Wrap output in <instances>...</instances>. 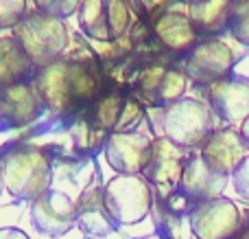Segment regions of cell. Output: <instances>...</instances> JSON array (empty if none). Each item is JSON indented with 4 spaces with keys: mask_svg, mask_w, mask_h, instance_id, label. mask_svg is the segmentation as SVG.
Listing matches in <instances>:
<instances>
[{
    "mask_svg": "<svg viewBox=\"0 0 249 239\" xmlns=\"http://www.w3.org/2000/svg\"><path fill=\"white\" fill-rule=\"evenodd\" d=\"M26 16V0H0V29H16Z\"/></svg>",
    "mask_w": 249,
    "mask_h": 239,
    "instance_id": "16",
    "label": "cell"
},
{
    "mask_svg": "<svg viewBox=\"0 0 249 239\" xmlns=\"http://www.w3.org/2000/svg\"><path fill=\"white\" fill-rule=\"evenodd\" d=\"M0 239H29V235L20 228H0Z\"/></svg>",
    "mask_w": 249,
    "mask_h": 239,
    "instance_id": "19",
    "label": "cell"
},
{
    "mask_svg": "<svg viewBox=\"0 0 249 239\" xmlns=\"http://www.w3.org/2000/svg\"><path fill=\"white\" fill-rule=\"evenodd\" d=\"M105 206L116 224H138L151 209V189L140 176L112 178L103 189Z\"/></svg>",
    "mask_w": 249,
    "mask_h": 239,
    "instance_id": "4",
    "label": "cell"
},
{
    "mask_svg": "<svg viewBox=\"0 0 249 239\" xmlns=\"http://www.w3.org/2000/svg\"><path fill=\"white\" fill-rule=\"evenodd\" d=\"M44 101L35 83H18L0 90V130H18L37 121Z\"/></svg>",
    "mask_w": 249,
    "mask_h": 239,
    "instance_id": "8",
    "label": "cell"
},
{
    "mask_svg": "<svg viewBox=\"0 0 249 239\" xmlns=\"http://www.w3.org/2000/svg\"><path fill=\"white\" fill-rule=\"evenodd\" d=\"M77 224L86 235L92 237H103L116 231L118 224L112 219L107 206H105L103 189L99 184L88 187L77 200Z\"/></svg>",
    "mask_w": 249,
    "mask_h": 239,
    "instance_id": "11",
    "label": "cell"
},
{
    "mask_svg": "<svg viewBox=\"0 0 249 239\" xmlns=\"http://www.w3.org/2000/svg\"><path fill=\"white\" fill-rule=\"evenodd\" d=\"M241 239H249V231H247V233H245V235H243Z\"/></svg>",
    "mask_w": 249,
    "mask_h": 239,
    "instance_id": "21",
    "label": "cell"
},
{
    "mask_svg": "<svg viewBox=\"0 0 249 239\" xmlns=\"http://www.w3.org/2000/svg\"><path fill=\"white\" fill-rule=\"evenodd\" d=\"M127 0H81L79 24L81 31L99 42H114L129 29Z\"/></svg>",
    "mask_w": 249,
    "mask_h": 239,
    "instance_id": "5",
    "label": "cell"
},
{
    "mask_svg": "<svg viewBox=\"0 0 249 239\" xmlns=\"http://www.w3.org/2000/svg\"><path fill=\"white\" fill-rule=\"evenodd\" d=\"M181 189L193 200L208 202L223 189V174L214 171L203 160H193L181 174Z\"/></svg>",
    "mask_w": 249,
    "mask_h": 239,
    "instance_id": "13",
    "label": "cell"
},
{
    "mask_svg": "<svg viewBox=\"0 0 249 239\" xmlns=\"http://www.w3.org/2000/svg\"><path fill=\"white\" fill-rule=\"evenodd\" d=\"M151 143L144 134L138 132H114L105 140V156L114 171L121 176L144 174L151 156Z\"/></svg>",
    "mask_w": 249,
    "mask_h": 239,
    "instance_id": "7",
    "label": "cell"
},
{
    "mask_svg": "<svg viewBox=\"0 0 249 239\" xmlns=\"http://www.w3.org/2000/svg\"><path fill=\"white\" fill-rule=\"evenodd\" d=\"M144 176L151 182L168 184L181 176V154L171 140H158L151 147Z\"/></svg>",
    "mask_w": 249,
    "mask_h": 239,
    "instance_id": "14",
    "label": "cell"
},
{
    "mask_svg": "<svg viewBox=\"0 0 249 239\" xmlns=\"http://www.w3.org/2000/svg\"><path fill=\"white\" fill-rule=\"evenodd\" d=\"M13 38L37 68H46L57 61L70 44V33L64 20L39 11H26L20 24L13 29Z\"/></svg>",
    "mask_w": 249,
    "mask_h": 239,
    "instance_id": "3",
    "label": "cell"
},
{
    "mask_svg": "<svg viewBox=\"0 0 249 239\" xmlns=\"http://www.w3.org/2000/svg\"><path fill=\"white\" fill-rule=\"evenodd\" d=\"M2 187H4V180H2V167H0V193H2Z\"/></svg>",
    "mask_w": 249,
    "mask_h": 239,
    "instance_id": "20",
    "label": "cell"
},
{
    "mask_svg": "<svg viewBox=\"0 0 249 239\" xmlns=\"http://www.w3.org/2000/svg\"><path fill=\"white\" fill-rule=\"evenodd\" d=\"M77 224V202L66 193L48 189L31 204V226L46 237H59Z\"/></svg>",
    "mask_w": 249,
    "mask_h": 239,
    "instance_id": "6",
    "label": "cell"
},
{
    "mask_svg": "<svg viewBox=\"0 0 249 239\" xmlns=\"http://www.w3.org/2000/svg\"><path fill=\"white\" fill-rule=\"evenodd\" d=\"M158 38L162 40L164 44L173 48H179L188 42V24H186L184 18L179 16H166L158 22V29H155Z\"/></svg>",
    "mask_w": 249,
    "mask_h": 239,
    "instance_id": "15",
    "label": "cell"
},
{
    "mask_svg": "<svg viewBox=\"0 0 249 239\" xmlns=\"http://www.w3.org/2000/svg\"><path fill=\"white\" fill-rule=\"evenodd\" d=\"M35 4H37L39 11L64 20V18H70L72 13L79 11L81 0H35Z\"/></svg>",
    "mask_w": 249,
    "mask_h": 239,
    "instance_id": "17",
    "label": "cell"
},
{
    "mask_svg": "<svg viewBox=\"0 0 249 239\" xmlns=\"http://www.w3.org/2000/svg\"><path fill=\"white\" fill-rule=\"evenodd\" d=\"M236 187H238V193H241L245 200H249V160H247V165L243 167L241 171H238V176H236Z\"/></svg>",
    "mask_w": 249,
    "mask_h": 239,
    "instance_id": "18",
    "label": "cell"
},
{
    "mask_svg": "<svg viewBox=\"0 0 249 239\" xmlns=\"http://www.w3.org/2000/svg\"><path fill=\"white\" fill-rule=\"evenodd\" d=\"M193 231L199 239H225L238 224V211L228 200H210L193 211Z\"/></svg>",
    "mask_w": 249,
    "mask_h": 239,
    "instance_id": "9",
    "label": "cell"
},
{
    "mask_svg": "<svg viewBox=\"0 0 249 239\" xmlns=\"http://www.w3.org/2000/svg\"><path fill=\"white\" fill-rule=\"evenodd\" d=\"M7 191L18 200H37L51 189L53 165L48 154L37 145H20L0 160Z\"/></svg>",
    "mask_w": 249,
    "mask_h": 239,
    "instance_id": "2",
    "label": "cell"
},
{
    "mask_svg": "<svg viewBox=\"0 0 249 239\" xmlns=\"http://www.w3.org/2000/svg\"><path fill=\"white\" fill-rule=\"evenodd\" d=\"M37 66L26 57L16 38H0V90L35 81Z\"/></svg>",
    "mask_w": 249,
    "mask_h": 239,
    "instance_id": "12",
    "label": "cell"
},
{
    "mask_svg": "<svg viewBox=\"0 0 249 239\" xmlns=\"http://www.w3.org/2000/svg\"><path fill=\"white\" fill-rule=\"evenodd\" d=\"M206 114L201 112L195 101H179L166 112V136L171 143L177 145H195L201 140L206 130Z\"/></svg>",
    "mask_w": 249,
    "mask_h": 239,
    "instance_id": "10",
    "label": "cell"
},
{
    "mask_svg": "<svg viewBox=\"0 0 249 239\" xmlns=\"http://www.w3.org/2000/svg\"><path fill=\"white\" fill-rule=\"evenodd\" d=\"M33 83L44 105L55 114L83 112L103 95L101 68L90 53L59 57L51 66L39 68Z\"/></svg>",
    "mask_w": 249,
    "mask_h": 239,
    "instance_id": "1",
    "label": "cell"
}]
</instances>
